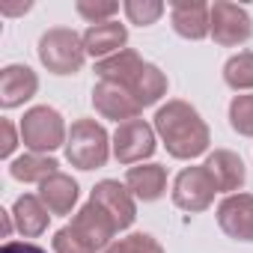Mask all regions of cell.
<instances>
[{
    "label": "cell",
    "mask_w": 253,
    "mask_h": 253,
    "mask_svg": "<svg viewBox=\"0 0 253 253\" xmlns=\"http://www.w3.org/2000/svg\"><path fill=\"white\" fill-rule=\"evenodd\" d=\"M0 131H3V140H0V155H3V158H9V155L15 152V146H18L15 125H12L9 119H3V122H0Z\"/></svg>",
    "instance_id": "83f0119b"
},
{
    "label": "cell",
    "mask_w": 253,
    "mask_h": 253,
    "mask_svg": "<svg viewBox=\"0 0 253 253\" xmlns=\"http://www.w3.org/2000/svg\"><path fill=\"white\" fill-rule=\"evenodd\" d=\"M12 220H15V226H18V232L24 238H36V235H42L48 229L51 211L45 209V203L36 194H24L12 206Z\"/></svg>",
    "instance_id": "d6986e66"
},
{
    "label": "cell",
    "mask_w": 253,
    "mask_h": 253,
    "mask_svg": "<svg viewBox=\"0 0 253 253\" xmlns=\"http://www.w3.org/2000/svg\"><path fill=\"white\" fill-rule=\"evenodd\" d=\"M39 89V78L30 66H6L3 72H0V104H3L6 110L30 101Z\"/></svg>",
    "instance_id": "4fadbf2b"
},
{
    "label": "cell",
    "mask_w": 253,
    "mask_h": 253,
    "mask_svg": "<svg viewBox=\"0 0 253 253\" xmlns=\"http://www.w3.org/2000/svg\"><path fill=\"white\" fill-rule=\"evenodd\" d=\"M104 253H164V247L146 232H131V235L113 241Z\"/></svg>",
    "instance_id": "cb8c5ba5"
},
{
    "label": "cell",
    "mask_w": 253,
    "mask_h": 253,
    "mask_svg": "<svg viewBox=\"0 0 253 253\" xmlns=\"http://www.w3.org/2000/svg\"><path fill=\"white\" fill-rule=\"evenodd\" d=\"M18 131H21V143L30 152H39V155H48V152L66 146V140H69L63 116L54 107H48V104L30 107L24 113L21 125H18Z\"/></svg>",
    "instance_id": "277c9868"
},
{
    "label": "cell",
    "mask_w": 253,
    "mask_h": 253,
    "mask_svg": "<svg viewBox=\"0 0 253 253\" xmlns=\"http://www.w3.org/2000/svg\"><path fill=\"white\" fill-rule=\"evenodd\" d=\"M39 200L51 214H69L78 203V182L66 173H54L39 185Z\"/></svg>",
    "instance_id": "ac0fdd59"
},
{
    "label": "cell",
    "mask_w": 253,
    "mask_h": 253,
    "mask_svg": "<svg viewBox=\"0 0 253 253\" xmlns=\"http://www.w3.org/2000/svg\"><path fill=\"white\" fill-rule=\"evenodd\" d=\"M203 167L211 173V179H214L217 191H226V194L241 191V185H244V179H247L244 161H241L235 152H229V149H214V152L206 158V164H203Z\"/></svg>",
    "instance_id": "2e32d148"
},
{
    "label": "cell",
    "mask_w": 253,
    "mask_h": 253,
    "mask_svg": "<svg viewBox=\"0 0 253 253\" xmlns=\"http://www.w3.org/2000/svg\"><path fill=\"white\" fill-rule=\"evenodd\" d=\"M69 226H72V232H75V235H78V238L92 250V253H95V250H101V253H104V250L113 244V235L119 232L116 220H113V217H110V214L95 203V200H89V203H86V206L72 217V223H69Z\"/></svg>",
    "instance_id": "52a82bcc"
},
{
    "label": "cell",
    "mask_w": 253,
    "mask_h": 253,
    "mask_svg": "<svg viewBox=\"0 0 253 253\" xmlns=\"http://www.w3.org/2000/svg\"><path fill=\"white\" fill-rule=\"evenodd\" d=\"M155 155V128L143 119L122 122L113 134V158L119 164H143Z\"/></svg>",
    "instance_id": "5b68a950"
},
{
    "label": "cell",
    "mask_w": 253,
    "mask_h": 253,
    "mask_svg": "<svg viewBox=\"0 0 253 253\" xmlns=\"http://www.w3.org/2000/svg\"><path fill=\"white\" fill-rule=\"evenodd\" d=\"M110 155V137L104 131V125H98L95 119H78L69 128V140H66V158L72 167L78 170H98L107 164Z\"/></svg>",
    "instance_id": "7a4b0ae2"
},
{
    "label": "cell",
    "mask_w": 253,
    "mask_h": 253,
    "mask_svg": "<svg viewBox=\"0 0 253 253\" xmlns=\"http://www.w3.org/2000/svg\"><path fill=\"white\" fill-rule=\"evenodd\" d=\"M170 21L182 39H206L211 33V6H206L203 0H179L170 6Z\"/></svg>",
    "instance_id": "7c38bea8"
},
{
    "label": "cell",
    "mask_w": 253,
    "mask_h": 253,
    "mask_svg": "<svg viewBox=\"0 0 253 253\" xmlns=\"http://www.w3.org/2000/svg\"><path fill=\"white\" fill-rule=\"evenodd\" d=\"M211 39L223 48H232V45H241L253 36V21L247 15V9L235 6V3H226V0H217L211 3Z\"/></svg>",
    "instance_id": "ba28073f"
},
{
    "label": "cell",
    "mask_w": 253,
    "mask_h": 253,
    "mask_svg": "<svg viewBox=\"0 0 253 253\" xmlns=\"http://www.w3.org/2000/svg\"><path fill=\"white\" fill-rule=\"evenodd\" d=\"M125 15H128L131 24L149 27L164 15V3H158V0H128L125 3Z\"/></svg>",
    "instance_id": "d4e9b609"
},
{
    "label": "cell",
    "mask_w": 253,
    "mask_h": 253,
    "mask_svg": "<svg viewBox=\"0 0 253 253\" xmlns=\"http://www.w3.org/2000/svg\"><path fill=\"white\" fill-rule=\"evenodd\" d=\"M54 253H92V250L72 232V226H63L54 235Z\"/></svg>",
    "instance_id": "4316f807"
},
{
    "label": "cell",
    "mask_w": 253,
    "mask_h": 253,
    "mask_svg": "<svg viewBox=\"0 0 253 253\" xmlns=\"http://www.w3.org/2000/svg\"><path fill=\"white\" fill-rule=\"evenodd\" d=\"M0 253H48V250H42V247H36L30 241H9V244H3Z\"/></svg>",
    "instance_id": "f1b7e54d"
},
{
    "label": "cell",
    "mask_w": 253,
    "mask_h": 253,
    "mask_svg": "<svg viewBox=\"0 0 253 253\" xmlns=\"http://www.w3.org/2000/svg\"><path fill=\"white\" fill-rule=\"evenodd\" d=\"M155 134L161 137L167 152L179 161H191V158L203 155L211 143L209 125L203 122V116L188 101H179V98L167 101L155 113Z\"/></svg>",
    "instance_id": "6da1fadb"
},
{
    "label": "cell",
    "mask_w": 253,
    "mask_h": 253,
    "mask_svg": "<svg viewBox=\"0 0 253 253\" xmlns=\"http://www.w3.org/2000/svg\"><path fill=\"white\" fill-rule=\"evenodd\" d=\"M125 42H128V30H125L119 21L92 24V27H86V33H84L86 57H98V60H107V57L125 51Z\"/></svg>",
    "instance_id": "9a60e30c"
},
{
    "label": "cell",
    "mask_w": 253,
    "mask_h": 253,
    "mask_svg": "<svg viewBox=\"0 0 253 253\" xmlns=\"http://www.w3.org/2000/svg\"><path fill=\"white\" fill-rule=\"evenodd\" d=\"M128 92L134 95V101H137L140 107H149V104H155V101L167 92V78H164V72H161L158 66L146 63V69L140 72V78L134 81V86H131Z\"/></svg>",
    "instance_id": "44dd1931"
},
{
    "label": "cell",
    "mask_w": 253,
    "mask_h": 253,
    "mask_svg": "<svg viewBox=\"0 0 253 253\" xmlns=\"http://www.w3.org/2000/svg\"><path fill=\"white\" fill-rule=\"evenodd\" d=\"M223 81L235 92L238 89H253V51H241V54L229 57L226 66H223Z\"/></svg>",
    "instance_id": "7402d4cb"
},
{
    "label": "cell",
    "mask_w": 253,
    "mask_h": 253,
    "mask_svg": "<svg viewBox=\"0 0 253 253\" xmlns=\"http://www.w3.org/2000/svg\"><path fill=\"white\" fill-rule=\"evenodd\" d=\"M125 188L143 203H155L167 191V170L161 164H140L125 173Z\"/></svg>",
    "instance_id": "e0dca14e"
},
{
    "label": "cell",
    "mask_w": 253,
    "mask_h": 253,
    "mask_svg": "<svg viewBox=\"0 0 253 253\" xmlns=\"http://www.w3.org/2000/svg\"><path fill=\"white\" fill-rule=\"evenodd\" d=\"M92 107L104 116V119H113V122H131V119H137V113L143 110L137 101H134V95L125 89V86H119V84H110V81H98L95 86H92Z\"/></svg>",
    "instance_id": "9c48e42d"
},
{
    "label": "cell",
    "mask_w": 253,
    "mask_h": 253,
    "mask_svg": "<svg viewBox=\"0 0 253 253\" xmlns=\"http://www.w3.org/2000/svg\"><path fill=\"white\" fill-rule=\"evenodd\" d=\"M57 167H60V164H57L51 155L27 152V155L15 158V161L9 164V173H12V179H18V182H36V185H42L45 179H51L54 173H60Z\"/></svg>",
    "instance_id": "ffe728a7"
},
{
    "label": "cell",
    "mask_w": 253,
    "mask_h": 253,
    "mask_svg": "<svg viewBox=\"0 0 253 253\" xmlns=\"http://www.w3.org/2000/svg\"><path fill=\"white\" fill-rule=\"evenodd\" d=\"M89 200H95V203L116 220L119 232L128 229V226L134 223V217H137V206H134L131 191L125 188V185H119V182H113V179L98 182V185L92 188V197H89Z\"/></svg>",
    "instance_id": "30bf717a"
},
{
    "label": "cell",
    "mask_w": 253,
    "mask_h": 253,
    "mask_svg": "<svg viewBox=\"0 0 253 253\" xmlns=\"http://www.w3.org/2000/svg\"><path fill=\"white\" fill-rule=\"evenodd\" d=\"M217 185L206 167H185L173 182V203L185 211H206L214 203Z\"/></svg>",
    "instance_id": "8992f818"
},
{
    "label": "cell",
    "mask_w": 253,
    "mask_h": 253,
    "mask_svg": "<svg viewBox=\"0 0 253 253\" xmlns=\"http://www.w3.org/2000/svg\"><path fill=\"white\" fill-rule=\"evenodd\" d=\"M220 229L235 241H253V197L250 194H229L217 206Z\"/></svg>",
    "instance_id": "8fae6325"
},
{
    "label": "cell",
    "mask_w": 253,
    "mask_h": 253,
    "mask_svg": "<svg viewBox=\"0 0 253 253\" xmlns=\"http://www.w3.org/2000/svg\"><path fill=\"white\" fill-rule=\"evenodd\" d=\"M39 60L51 75H78L86 60L84 36L69 27H51L39 39Z\"/></svg>",
    "instance_id": "3957f363"
},
{
    "label": "cell",
    "mask_w": 253,
    "mask_h": 253,
    "mask_svg": "<svg viewBox=\"0 0 253 253\" xmlns=\"http://www.w3.org/2000/svg\"><path fill=\"white\" fill-rule=\"evenodd\" d=\"M229 125H232V131L253 137V92L235 95L229 101Z\"/></svg>",
    "instance_id": "603a6c76"
},
{
    "label": "cell",
    "mask_w": 253,
    "mask_h": 253,
    "mask_svg": "<svg viewBox=\"0 0 253 253\" xmlns=\"http://www.w3.org/2000/svg\"><path fill=\"white\" fill-rule=\"evenodd\" d=\"M78 15L81 18H86L89 21V27L92 24H104V21H110L116 12H119V3H95V0H78Z\"/></svg>",
    "instance_id": "484cf974"
},
{
    "label": "cell",
    "mask_w": 253,
    "mask_h": 253,
    "mask_svg": "<svg viewBox=\"0 0 253 253\" xmlns=\"http://www.w3.org/2000/svg\"><path fill=\"white\" fill-rule=\"evenodd\" d=\"M143 69H146V63H143L140 54L131 51V48H125V51H119V54H113V57L95 63L98 81H110V84H119V86H125V89L134 86V81L140 78Z\"/></svg>",
    "instance_id": "5bb4252c"
}]
</instances>
